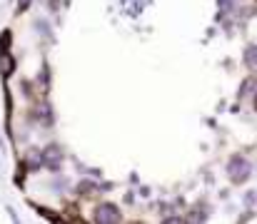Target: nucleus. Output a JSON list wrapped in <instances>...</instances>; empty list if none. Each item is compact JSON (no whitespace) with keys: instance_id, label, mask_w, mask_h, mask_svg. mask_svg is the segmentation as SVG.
I'll return each instance as SVG.
<instances>
[{"instance_id":"obj_1","label":"nucleus","mask_w":257,"mask_h":224,"mask_svg":"<svg viewBox=\"0 0 257 224\" xmlns=\"http://www.w3.org/2000/svg\"><path fill=\"white\" fill-rule=\"evenodd\" d=\"M92 219L100 224H112V222H120L122 219V214H120V209L115 207V204H110V202H105V204H100L95 212H92Z\"/></svg>"},{"instance_id":"obj_2","label":"nucleus","mask_w":257,"mask_h":224,"mask_svg":"<svg viewBox=\"0 0 257 224\" xmlns=\"http://www.w3.org/2000/svg\"><path fill=\"white\" fill-rule=\"evenodd\" d=\"M230 177H232L235 184H240V182H245L250 177V164L245 162V157L237 154V157L230 159Z\"/></svg>"},{"instance_id":"obj_3","label":"nucleus","mask_w":257,"mask_h":224,"mask_svg":"<svg viewBox=\"0 0 257 224\" xmlns=\"http://www.w3.org/2000/svg\"><path fill=\"white\" fill-rule=\"evenodd\" d=\"M245 63H247V68H255V65H257V48H247Z\"/></svg>"},{"instance_id":"obj_4","label":"nucleus","mask_w":257,"mask_h":224,"mask_svg":"<svg viewBox=\"0 0 257 224\" xmlns=\"http://www.w3.org/2000/svg\"><path fill=\"white\" fill-rule=\"evenodd\" d=\"M10 68H13V60L8 55H3V75H10Z\"/></svg>"},{"instance_id":"obj_5","label":"nucleus","mask_w":257,"mask_h":224,"mask_svg":"<svg viewBox=\"0 0 257 224\" xmlns=\"http://www.w3.org/2000/svg\"><path fill=\"white\" fill-rule=\"evenodd\" d=\"M25 5H28V0H20V10H23V8H25Z\"/></svg>"}]
</instances>
